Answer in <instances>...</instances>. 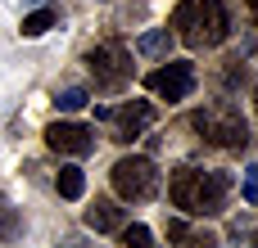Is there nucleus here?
<instances>
[{
    "mask_svg": "<svg viewBox=\"0 0 258 248\" xmlns=\"http://www.w3.org/2000/svg\"><path fill=\"white\" fill-rule=\"evenodd\" d=\"M227 194H231V176L204 167H177L168 181V199L186 217H218L227 208Z\"/></svg>",
    "mask_w": 258,
    "mask_h": 248,
    "instance_id": "1",
    "label": "nucleus"
},
{
    "mask_svg": "<svg viewBox=\"0 0 258 248\" xmlns=\"http://www.w3.org/2000/svg\"><path fill=\"white\" fill-rule=\"evenodd\" d=\"M172 27H177V36H181L190 50H213V45L227 41L231 14H227L222 0H177Z\"/></svg>",
    "mask_w": 258,
    "mask_h": 248,
    "instance_id": "2",
    "label": "nucleus"
},
{
    "mask_svg": "<svg viewBox=\"0 0 258 248\" xmlns=\"http://www.w3.org/2000/svg\"><path fill=\"white\" fill-rule=\"evenodd\" d=\"M195 131L209 140V145H218V149H240L245 140H249V122H245V113L236 108V104H209V108H200L195 113Z\"/></svg>",
    "mask_w": 258,
    "mask_h": 248,
    "instance_id": "3",
    "label": "nucleus"
},
{
    "mask_svg": "<svg viewBox=\"0 0 258 248\" xmlns=\"http://www.w3.org/2000/svg\"><path fill=\"white\" fill-rule=\"evenodd\" d=\"M109 181H113L118 199H127V203H145V199L159 194V167H154L150 158H141V154L118 158L113 172H109Z\"/></svg>",
    "mask_w": 258,
    "mask_h": 248,
    "instance_id": "4",
    "label": "nucleus"
},
{
    "mask_svg": "<svg viewBox=\"0 0 258 248\" xmlns=\"http://www.w3.org/2000/svg\"><path fill=\"white\" fill-rule=\"evenodd\" d=\"M86 68H91V77H95L100 90H122V86L132 81V54H127L118 41L95 45V50L86 54Z\"/></svg>",
    "mask_w": 258,
    "mask_h": 248,
    "instance_id": "5",
    "label": "nucleus"
},
{
    "mask_svg": "<svg viewBox=\"0 0 258 248\" xmlns=\"http://www.w3.org/2000/svg\"><path fill=\"white\" fill-rule=\"evenodd\" d=\"M95 117L109 122L113 140L132 145V140H141V131L154 122V104H150V99H127V104H118V108H95Z\"/></svg>",
    "mask_w": 258,
    "mask_h": 248,
    "instance_id": "6",
    "label": "nucleus"
},
{
    "mask_svg": "<svg viewBox=\"0 0 258 248\" xmlns=\"http://www.w3.org/2000/svg\"><path fill=\"white\" fill-rule=\"evenodd\" d=\"M145 90H154V95H159V99H168V104L186 99V95L195 90V63L177 59V63H163V68H154V72L145 77Z\"/></svg>",
    "mask_w": 258,
    "mask_h": 248,
    "instance_id": "7",
    "label": "nucleus"
},
{
    "mask_svg": "<svg viewBox=\"0 0 258 248\" xmlns=\"http://www.w3.org/2000/svg\"><path fill=\"white\" fill-rule=\"evenodd\" d=\"M45 145L54 154H68V158H86L95 149V131L82 127V122H50L45 127Z\"/></svg>",
    "mask_w": 258,
    "mask_h": 248,
    "instance_id": "8",
    "label": "nucleus"
},
{
    "mask_svg": "<svg viewBox=\"0 0 258 248\" xmlns=\"http://www.w3.org/2000/svg\"><path fill=\"white\" fill-rule=\"evenodd\" d=\"M86 226H91L95 235H113V230L127 226V217H122V208H118L113 199H95V203L86 208Z\"/></svg>",
    "mask_w": 258,
    "mask_h": 248,
    "instance_id": "9",
    "label": "nucleus"
},
{
    "mask_svg": "<svg viewBox=\"0 0 258 248\" xmlns=\"http://www.w3.org/2000/svg\"><path fill=\"white\" fill-rule=\"evenodd\" d=\"M54 190H59V199H82L86 194V176H82V167H59L54 172Z\"/></svg>",
    "mask_w": 258,
    "mask_h": 248,
    "instance_id": "10",
    "label": "nucleus"
},
{
    "mask_svg": "<svg viewBox=\"0 0 258 248\" xmlns=\"http://www.w3.org/2000/svg\"><path fill=\"white\" fill-rule=\"evenodd\" d=\"M168 239H177V248H218V239H213V235L190 230L186 221H168Z\"/></svg>",
    "mask_w": 258,
    "mask_h": 248,
    "instance_id": "11",
    "label": "nucleus"
},
{
    "mask_svg": "<svg viewBox=\"0 0 258 248\" xmlns=\"http://www.w3.org/2000/svg\"><path fill=\"white\" fill-rule=\"evenodd\" d=\"M168 50H172V32L168 27H154V32H145L136 41V54H145V59H163Z\"/></svg>",
    "mask_w": 258,
    "mask_h": 248,
    "instance_id": "12",
    "label": "nucleus"
},
{
    "mask_svg": "<svg viewBox=\"0 0 258 248\" xmlns=\"http://www.w3.org/2000/svg\"><path fill=\"white\" fill-rule=\"evenodd\" d=\"M23 235V217H18V208L0 194V239H18Z\"/></svg>",
    "mask_w": 258,
    "mask_h": 248,
    "instance_id": "13",
    "label": "nucleus"
},
{
    "mask_svg": "<svg viewBox=\"0 0 258 248\" xmlns=\"http://www.w3.org/2000/svg\"><path fill=\"white\" fill-rule=\"evenodd\" d=\"M54 27V14L50 9H32V14H23V36H45Z\"/></svg>",
    "mask_w": 258,
    "mask_h": 248,
    "instance_id": "14",
    "label": "nucleus"
},
{
    "mask_svg": "<svg viewBox=\"0 0 258 248\" xmlns=\"http://www.w3.org/2000/svg\"><path fill=\"white\" fill-rule=\"evenodd\" d=\"M118 235H122V248H159L150 226H122Z\"/></svg>",
    "mask_w": 258,
    "mask_h": 248,
    "instance_id": "15",
    "label": "nucleus"
},
{
    "mask_svg": "<svg viewBox=\"0 0 258 248\" xmlns=\"http://www.w3.org/2000/svg\"><path fill=\"white\" fill-rule=\"evenodd\" d=\"M54 104H59L63 113H77V108H86V104H91V95H86L82 86H68V90H59V99H54Z\"/></svg>",
    "mask_w": 258,
    "mask_h": 248,
    "instance_id": "16",
    "label": "nucleus"
},
{
    "mask_svg": "<svg viewBox=\"0 0 258 248\" xmlns=\"http://www.w3.org/2000/svg\"><path fill=\"white\" fill-rule=\"evenodd\" d=\"M59 248H95V244H82V239H63Z\"/></svg>",
    "mask_w": 258,
    "mask_h": 248,
    "instance_id": "17",
    "label": "nucleus"
},
{
    "mask_svg": "<svg viewBox=\"0 0 258 248\" xmlns=\"http://www.w3.org/2000/svg\"><path fill=\"white\" fill-rule=\"evenodd\" d=\"M245 5H249V9H254V14H258V0H245Z\"/></svg>",
    "mask_w": 258,
    "mask_h": 248,
    "instance_id": "18",
    "label": "nucleus"
}]
</instances>
